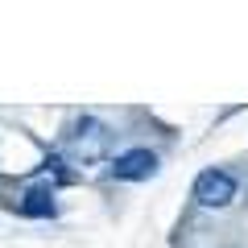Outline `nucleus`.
Wrapping results in <instances>:
<instances>
[{
    "instance_id": "1",
    "label": "nucleus",
    "mask_w": 248,
    "mask_h": 248,
    "mask_svg": "<svg viewBox=\"0 0 248 248\" xmlns=\"http://www.w3.org/2000/svg\"><path fill=\"white\" fill-rule=\"evenodd\" d=\"M62 149L71 157V166H99V161L112 153V128L95 116H75L71 133L62 137Z\"/></svg>"
},
{
    "instance_id": "3",
    "label": "nucleus",
    "mask_w": 248,
    "mask_h": 248,
    "mask_svg": "<svg viewBox=\"0 0 248 248\" xmlns=\"http://www.w3.org/2000/svg\"><path fill=\"white\" fill-rule=\"evenodd\" d=\"M108 174H112L116 182H145V178L157 174V153L145 149V145H137V149H124V153H116V157H112Z\"/></svg>"
},
{
    "instance_id": "2",
    "label": "nucleus",
    "mask_w": 248,
    "mask_h": 248,
    "mask_svg": "<svg viewBox=\"0 0 248 248\" xmlns=\"http://www.w3.org/2000/svg\"><path fill=\"white\" fill-rule=\"evenodd\" d=\"M236 195H240L236 174H232V170H219V166L203 170V174L195 178V186H190V199H195L203 211H223V207L236 203Z\"/></svg>"
},
{
    "instance_id": "4",
    "label": "nucleus",
    "mask_w": 248,
    "mask_h": 248,
    "mask_svg": "<svg viewBox=\"0 0 248 248\" xmlns=\"http://www.w3.org/2000/svg\"><path fill=\"white\" fill-rule=\"evenodd\" d=\"M17 211L25 219H54L58 203H54V182H33L17 195Z\"/></svg>"
}]
</instances>
